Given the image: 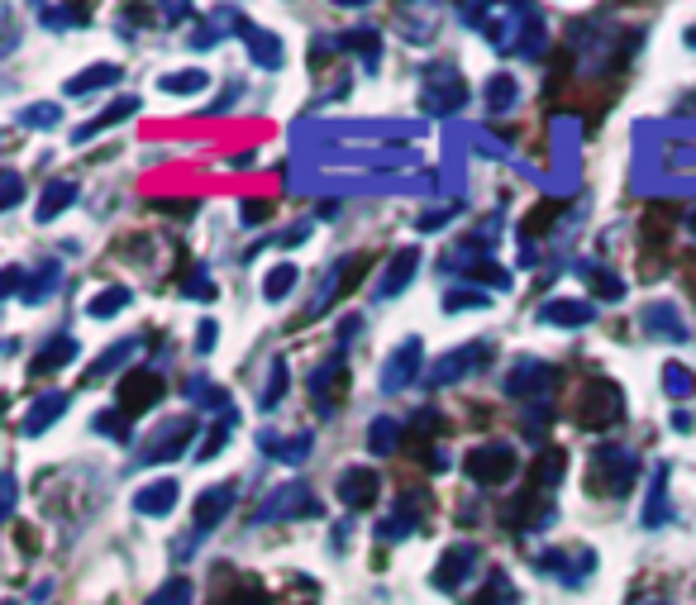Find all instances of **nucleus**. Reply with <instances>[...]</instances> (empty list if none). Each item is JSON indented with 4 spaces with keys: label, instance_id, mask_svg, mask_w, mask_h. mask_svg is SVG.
I'll return each mask as SVG.
<instances>
[{
    "label": "nucleus",
    "instance_id": "nucleus-1",
    "mask_svg": "<svg viewBox=\"0 0 696 605\" xmlns=\"http://www.w3.org/2000/svg\"><path fill=\"white\" fill-rule=\"evenodd\" d=\"M625 410H621V391L611 387L606 377H592V381H582V391H577V424L582 429H606L615 424Z\"/></svg>",
    "mask_w": 696,
    "mask_h": 605
},
{
    "label": "nucleus",
    "instance_id": "nucleus-2",
    "mask_svg": "<svg viewBox=\"0 0 696 605\" xmlns=\"http://www.w3.org/2000/svg\"><path fill=\"white\" fill-rule=\"evenodd\" d=\"M234 501H239V491H234V482H215V486H205L201 496H196V534L192 539H182L177 544V558L186 553V544H201L205 534H215L219 530V520H225L229 511H234Z\"/></svg>",
    "mask_w": 696,
    "mask_h": 605
},
{
    "label": "nucleus",
    "instance_id": "nucleus-3",
    "mask_svg": "<svg viewBox=\"0 0 696 605\" xmlns=\"http://www.w3.org/2000/svg\"><path fill=\"white\" fill-rule=\"evenodd\" d=\"M639 476V458L630 449H601L596 463H592V491H611V496H621V491L635 486Z\"/></svg>",
    "mask_w": 696,
    "mask_h": 605
},
{
    "label": "nucleus",
    "instance_id": "nucleus-4",
    "mask_svg": "<svg viewBox=\"0 0 696 605\" xmlns=\"http://www.w3.org/2000/svg\"><path fill=\"white\" fill-rule=\"evenodd\" d=\"M463 472L478 486H497V482H505V476L515 472V449H511V443H482V449H472L463 458Z\"/></svg>",
    "mask_w": 696,
    "mask_h": 605
},
{
    "label": "nucleus",
    "instance_id": "nucleus-5",
    "mask_svg": "<svg viewBox=\"0 0 696 605\" xmlns=\"http://www.w3.org/2000/svg\"><path fill=\"white\" fill-rule=\"evenodd\" d=\"M287 515H320V501H315L306 486H277L273 496L253 511V524H277Z\"/></svg>",
    "mask_w": 696,
    "mask_h": 605
},
{
    "label": "nucleus",
    "instance_id": "nucleus-6",
    "mask_svg": "<svg viewBox=\"0 0 696 605\" xmlns=\"http://www.w3.org/2000/svg\"><path fill=\"white\" fill-rule=\"evenodd\" d=\"M463 101H468L463 76H458L449 62H430V68H424V105H430V110H453Z\"/></svg>",
    "mask_w": 696,
    "mask_h": 605
},
{
    "label": "nucleus",
    "instance_id": "nucleus-7",
    "mask_svg": "<svg viewBox=\"0 0 696 605\" xmlns=\"http://www.w3.org/2000/svg\"><path fill=\"white\" fill-rule=\"evenodd\" d=\"M115 396H120V416H144V410H153L157 396H163V377L157 372H124Z\"/></svg>",
    "mask_w": 696,
    "mask_h": 605
},
{
    "label": "nucleus",
    "instance_id": "nucleus-8",
    "mask_svg": "<svg viewBox=\"0 0 696 605\" xmlns=\"http://www.w3.org/2000/svg\"><path fill=\"white\" fill-rule=\"evenodd\" d=\"M306 387H310V396H315V406H320V410H335V401L348 391V362H344L339 353L325 358L320 368L306 377Z\"/></svg>",
    "mask_w": 696,
    "mask_h": 605
},
{
    "label": "nucleus",
    "instance_id": "nucleus-9",
    "mask_svg": "<svg viewBox=\"0 0 696 605\" xmlns=\"http://www.w3.org/2000/svg\"><path fill=\"white\" fill-rule=\"evenodd\" d=\"M559 381V372L549 362H534V358H520L511 372H505V396H549V387Z\"/></svg>",
    "mask_w": 696,
    "mask_h": 605
},
{
    "label": "nucleus",
    "instance_id": "nucleus-10",
    "mask_svg": "<svg viewBox=\"0 0 696 605\" xmlns=\"http://www.w3.org/2000/svg\"><path fill=\"white\" fill-rule=\"evenodd\" d=\"M478 558H482V548L478 544H458V548H449L444 553V563L434 567V586L439 592H458L472 572H478Z\"/></svg>",
    "mask_w": 696,
    "mask_h": 605
},
{
    "label": "nucleus",
    "instance_id": "nucleus-11",
    "mask_svg": "<svg viewBox=\"0 0 696 605\" xmlns=\"http://www.w3.org/2000/svg\"><path fill=\"white\" fill-rule=\"evenodd\" d=\"M492 362V343H468V348H458V353H449V358H439L434 362V387H449V381H458V377H468L472 368H487Z\"/></svg>",
    "mask_w": 696,
    "mask_h": 605
},
{
    "label": "nucleus",
    "instance_id": "nucleus-12",
    "mask_svg": "<svg viewBox=\"0 0 696 605\" xmlns=\"http://www.w3.org/2000/svg\"><path fill=\"white\" fill-rule=\"evenodd\" d=\"M196 439V416H182V420H167L163 429H157V439H149L144 458L149 463H163V458H177L186 443Z\"/></svg>",
    "mask_w": 696,
    "mask_h": 605
},
{
    "label": "nucleus",
    "instance_id": "nucleus-13",
    "mask_svg": "<svg viewBox=\"0 0 696 605\" xmlns=\"http://www.w3.org/2000/svg\"><path fill=\"white\" fill-rule=\"evenodd\" d=\"M420 339H406L397 353L387 358V368H382V391L387 396H397V391H406L410 381H416V372H420Z\"/></svg>",
    "mask_w": 696,
    "mask_h": 605
},
{
    "label": "nucleus",
    "instance_id": "nucleus-14",
    "mask_svg": "<svg viewBox=\"0 0 696 605\" xmlns=\"http://www.w3.org/2000/svg\"><path fill=\"white\" fill-rule=\"evenodd\" d=\"M416 273H420V248H401L397 258L387 263V273L377 277V300H397L410 281H416Z\"/></svg>",
    "mask_w": 696,
    "mask_h": 605
},
{
    "label": "nucleus",
    "instance_id": "nucleus-15",
    "mask_svg": "<svg viewBox=\"0 0 696 605\" xmlns=\"http://www.w3.org/2000/svg\"><path fill=\"white\" fill-rule=\"evenodd\" d=\"M382 482H377V472L372 468H348L344 476H339V501L348 505V511H368V505H377V491Z\"/></svg>",
    "mask_w": 696,
    "mask_h": 605
},
{
    "label": "nucleus",
    "instance_id": "nucleus-16",
    "mask_svg": "<svg viewBox=\"0 0 696 605\" xmlns=\"http://www.w3.org/2000/svg\"><path fill=\"white\" fill-rule=\"evenodd\" d=\"M639 325L654 334V339H668V343H683L687 339V325H683V315H677L673 300H654V306H644Z\"/></svg>",
    "mask_w": 696,
    "mask_h": 605
},
{
    "label": "nucleus",
    "instance_id": "nucleus-17",
    "mask_svg": "<svg viewBox=\"0 0 696 605\" xmlns=\"http://www.w3.org/2000/svg\"><path fill=\"white\" fill-rule=\"evenodd\" d=\"M420 530V496H401L397 511H391L382 524H377V539H387V544H397V539L416 534Z\"/></svg>",
    "mask_w": 696,
    "mask_h": 605
},
{
    "label": "nucleus",
    "instance_id": "nucleus-18",
    "mask_svg": "<svg viewBox=\"0 0 696 605\" xmlns=\"http://www.w3.org/2000/svg\"><path fill=\"white\" fill-rule=\"evenodd\" d=\"M258 443H263V453L267 458H277V463H306L310 458V434H291V439H282V434H273V429H263L258 434Z\"/></svg>",
    "mask_w": 696,
    "mask_h": 605
},
{
    "label": "nucleus",
    "instance_id": "nucleus-19",
    "mask_svg": "<svg viewBox=\"0 0 696 605\" xmlns=\"http://www.w3.org/2000/svg\"><path fill=\"white\" fill-rule=\"evenodd\" d=\"M172 505H177V482H172V476H157V482H149L134 496L139 515H172Z\"/></svg>",
    "mask_w": 696,
    "mask_h": 605
},
{
    "label": "nucleus",
    "instance_id": "nucleus-20",
    "mask_svg": "<svg viewBox=\"0 0 696 605\" xmlns=\"http://www.w3.org/2000/svg\"><path fill=\"white\" fill-rule=\"evenodd\" d=\"M186 396H192V410H215L219 420L239 416V410H234V396H229V391H219V387H211L205 377H196L192 387H186Z\"/></svg>",
    "mask_w": 696,
    "mask_h": 605
},
{
    "label": "nucleus",
    "instance_id": "nucleus-21",
    "mask_svg": "<svg viewBox=\"0 0 696 605\" xmlns=\"http://www.w3.org/2000/svg\"><path fill=\"white\" fill-rule=\"evenodd\" d=\"M663 482H668V468H654V486H648V501H644V524H648V530H663V524H668L673 520V505H668V486H663Z\"/></svg>",
    "mask_w": 696,
    "mask_h": 605
},
{
    "label": "nucleus",
    "instance_id": "nucleus-22",
    "mask_svg": "<svg viewBox=\"0 0 696 605\" xmlns=\"http://www.w3.org/2000/svg\"><path fill=\"white\" fill-rule=\"evenodd\" d=\"M563 468H567V453H563V449H544L540 463H534V472H530V486L553 491V486L563 482Z\"/></svg>",
    "mask_w": 696,
    "mask_h": 605
},
{
    "label": "nucleus",
    "instance_id": "nucleus-23",
    "mask_svg": "<svg viewBox=\"0 0 696 605\" xmlns=\"http://www.w3.org/2000/svg\"><path fill=\"white\" fill-rule=\"evenodd\" d=\"M596 306H587V300H549L544 306V320L553 325H592Z\"/></svg>",
    "mask_w": 696,
    "mask_h": 605
},
{
    "label": "nucleus",
    "instance_id": "nucleus-24",
    "mask_svg": "<svg viewBox=\"0 0 696 605\" xmlns=\"http://www.w3.org/2000/svg\"><path fill=\"white\" fill-rule=\"evenodd\" d=\"M62 406H68V391H49L43 401H34V416L24 420V434H43V429L62 416Z\"/></svg>",
    "mask_w": 696,
    "mask_h": 605
},
{
    "label": "nucleus",
    "instance_id": "nucleus-25",
    "mask_svg": "<svg viewBox=\"0 0 696 605\" xmlns=\"http://www.w3.org/2000/svg\"><path fill=\"white\" fill-rule=\"evenodd\" d=\"M468 605H520V596H515V586H511V577H505V572H492V577H487V586L478 596H472Z\"/></svg>",
    "mask_w": 696,
    "mask_h": 605
},
{
    "label": "nucleus",
    "instance_id": "nucleus-26",
    "mask_svg": "<svg viewBox=\"0 0 696 605\" xmlns=\"http://www.w3.org/2000/svg\"><path fill=\"white\" fill-rule=\"evenodd\" d=\"M76 201V182H49V191L39 196V219H58V211H68Z\"/></svg>",
    "mask_w": 696,
    "mask_h": 605
},
{
    "label": "nucleus",
    "instance_id": "nucleus-27",
    "mask_svg": "<svg viewBox=\"0 0 696 605\" xmlns=\"http://www.w3.org/2000/svg\"><path fill=\"white\" fill-rule=\"evenodd\" d=\"M110 82H120V68H110V62H96L91 72L72 76V82H68V95H91V91H101V86H110Z\"/></svg>",
    "mask_w": 696,
    "mask_h": 605
},
{
    "label": "nucleus",
    "instance_id": "nucleus-28",
    "mask_svg": "<svg viewBox=\"0 0 696 605\" xmlns=\"http://www.w3.org/2000/svg\"><path fill=\"white\" fill-rule=\"evenodd\" d=\"M72 358H76V339L58 334V339L34 358V372H53V368H62V362H72Z\"/></svg>",
    "mask_w": 696,
    "mask_h": 605
},
{
    "label": "nucleus",
    "instance_id": "nucleus-29",
    "mask_svg": "<svg viewBox=\"0 0 696 605\" xmlns=\"http://www.w3.org/2000/svg\"><path fill=\"white\" fill-rule=\"evenodd\" d=\"M487 101H492V110H515V101H520L515 76L511 72H497L492 82H487Z\"/></svg>",
    "mask_w": 696,
    "mask_h": 605
},
{
    "label": "nucleus",
    "instance_id": "nucleus-30",
    "mask_svg": "<svg viewBox=\"0 0 696 605\" xmlns=\"http://www.w3.org/2000/svg\"><path fill=\"white\" fill-rule=\"evenodd\" d=\"M397 439H401V424L397 420H372V429H368V453H391L397 449Z\"/></svg>",
    "mask_w": 696,
    "mask_h": 605
},
{
    "label": "nucleus",
    "instance_id": "nucleus-31",
    "mask_svg": "<svg viewBox=\"0 0 696 605\" xmlns=\"http://www.w3.org/2000/svg\"><path fill=\"white\" fill-rule=\"evenodd\" d=\"M663 391H668L673 401H687V396L696 391V377L683 368V362H668V368H663Z\"/></svg>",
    "mask_w": 696,
    "mask_h": 605
},
{
    "label": "nucleus",
    "instance_id": "nucleus-32",
    "mask_svg": "<svg viewBox=\"0 0 696 605\" xmlns=\"http://www.w3.org/2000/svg\"><path fill=\"white\" fill-rule=\"evenodd\" d=\"M58 281H62V267L43 263V273H34V277H29V286H24V300H49Z\"/></svg>",
    "mask_w": 696,
    "mask_h": 605
},
{
    "label": "nucleus",
    "instance_id": "nucleus-33",
    "mask_svg": "<svg viewBox=\"0 0 696 605\" xmlns=\"http://www.w3.org/2000/svg\"><path fill=\"white\" fill-rule=\"evenodd\" d=\"M239 34L248 39V48H253V58H258V62H267V68H277V62H282V43L277 39H267V34H258V29H239Z\"/></svg>",
    "mask_w": 696,
    "mask_h": 605
},
{
    "label": "nucleus",
    "instance_id": "nucleus-34",
    "mask_svg": "<svg viewBox=\"0 0 696 605\" xmlns=\"http://www.w3.org/2000/svg\"><path fill=\"white\" fill-rule=\"evenodd\" d=\"M149 605H192V582H186V577L163 582V586H157V592L149 596Z\"/></svg>",
    "mask_w": 696,
    "mask_h": 605
},
{
    "label": "nucleus",
    "instance_id": "nucleus-35",
    "mask_svg": "<svg viewBox=\"0 0 696 605\" xmlns=\"http://www.w3.org/2000/svg\"><path fill=\"white\" fill-rule=\"evenodd\" d=\"M134 110H139V101H134V95H124V101H115V110H105V115H101V120H91V124H86V130H82V134H76V139H91V134H101V130H105V124H120V120H130V115H134Z\"/></svg>",
    "mask_w": 696,
    "mask_h": 605
},
{
    "label": "nucleus",
    "instance_id": "nucleus-36",
    "mask_svg": "<svg viewBox=\"0 0 696 605\" xmlns=\"http://www.w3.org/2000/svg\"><path fill=\"white\" fill-rule=\"evenodd\" d=\"M296 267L291 263H282V267H273V273H267V281H263V296L267 300H282V296H287L291 291V286H296Z\"/></svg>",
    "mask_w": 696,
    "mask_h": 605
},
{
    "label": "nucleus",
    "instance_id": "nucleus-37",
    "mask_svg": "<svg viewBox=\"0 0 696 605\" xmlns=\"http://www.w3.org/2000/svg\"><path fill=\"white\" fill-rule=\"evenodd\" d=\"M124 306H130V291H120V286H110V291H101V300H91V315H96V320H110V315H120Z\"/></svg>",
    "mask_w": 696,
    "mask_h": 605
},
{
    "label": "nucleus",
    "instance_id": "nucleus-38",
    "mask_svg": "<svg viewBox=\"0 0 696 605\" xmlns=\"http://www.w3.org/2000/svg\"><path fill=\"white\" fill-rule=\"evenodd\" d=\"M234 424H239V416H229V420H219V424L211 429V434H205V443H201V449H196V458H215L219 449H225V439L234 434Z\"/></svg>",
    "mask_w": 696,
    "mask_h": 605
},
{
    "label": "nucleus",
    "instance_id": "nucleus-39",
    "mask_svg": "<svg viewBox=\"0 0 696 605\" xmlns=\"http://www.w3.org/2000/svg\"><path fill=\"white\" fill-rule=\"evenodd\" d=\"M205 86V72L201 68H192V72H177V76H163V91H177V95H186V91H201Z\"/></svg>",
    "mask_w": 696,
    "mask_h": 605
},
{
    "label": "nucleus",
    "instance_id": "nucleus-40",
    "mask_svg": "<svg viewBox=\"0 0 696 605\" xmlns=\"http://www.w3.org/2000/svg\"><path fill=\"white\" fill-rule=\"evenodd\" d=\"M282 391H287V368L277 362V368H273V381L263 387V410H273V406L282 401Z\"/></svg>",
    "mask_w": 696,
    "mask_h": 605
},
{
    "label": "nucleus",
    "instance_id": "nucleus-41",
    "mask_svg": "<svg viewBox=\"0 0 696 605\" xmlns=\"http://www.w3.org/2000/svg\"><path fill=\"white\" fill-rule=\"evenodd\" d=\"M134 348H139V339H130V343H120V348H110V353H105V358L96 362V377H105L110 368H120V362H124V358H130V353H134Z\"/></svg>",
    "mask_w": 696,
    "mask_h": 605
},
{
    "label": "nucleus",
    "instance_id": "nucleus-42",
    "mask_svg": "<svg viewBox=\"0 0 696 605\" xmlns=\"http://www.w3.org/2000/svg\"><path fill=\"white\" fill-rule=\"evenodd\" d=\"M24 124H34V130H53V124H58V105H43V110H24Z\"/></svg>",
    "mask_w": 696,
    "mask_h": 605
},
{
    "label": "nucleus",
    "instance_id": "nucleus-43",
    "mask_svg": "<svg viewBox=\"0 0 696 605\" xmlns=\"http://www.w3.org/2000/svg\"><path fill=\"white\" fill-rule=\"evenodd\" d=\"M472 306H487V296H478V291H463V296H458V291H453V296L444 300V310H472Z\"/></svg>",
    "mask_w": 696,
    "mask_h": 605
},
{
    "label": "nucleus",
    "instance_id": "nucleus-44",
    "mask_svg": "<svg viewBox=\"0 0 696 605\" xmlns=\"http://www.w3.org/2000/svg\"><path fill=\"white\" fill-rule=\"evenodd\" d=\"M39 20H43V24H72V20H76V10H62V6H43V10H39Z\"/></svg>",
    "mask_w": 696,
    "mask_h": 605
},
{
    "label": "nucleus",
    "instance_id": "nucleus-45",
    "mask_svg": "<svg viewBox=\"0 0 696 605\" xmlns=\"http://www.w3.org/2000/svg\"><path fill=\"white\" fill-rule=\"evenodd\" d=\"M229 605H267V596H263V586H258V582H244V592L234 596Z\"/></svg>",
    "mask_w": 696,
    "mask_h": 605
},
{
    "label": "nucleus",
    "instance_id": "nucleus-46",
    "mask_svg": "<svg viewBox=\"0 0 696 605\" xmlns=\"http://www.w3.org/2000/svg\"><path fill=\"white\" fill-rule=\"evenodd\" d=\"M196 343H201V353H211V348H215V325H211V320L201 325V339H196Z\"/></svg>",
    "mask_w": 696,
    "mask_h": 605
},
{
    "label": "nucleus",
    "instance_id": "nucleus-47",
    "mask_svg": "<svg viewBox=\"0 0 696 605\" xmlns=\"http://www.w3.org/2000/svg\"><path fill=\"white\" fill-rule=\"evenodd\" d=\"M687 229H696V215H692V219H687Z\"/></svg>",
    "mask_w": 696,
    "mask_h": 605
},
{
    "label": "nucleus",
    "instance_id": "nucleus-48",
    "mask_svg": "<svg viewBox=\"0 0 696 605\" xmlns=\"http://www.w3.org/2000/svg\"><path fill=\"white\" fill-rule=\"evenodd\" d=\"M692 291H696V281H692Z\"/></svg>",
    "mask_w": 696,
    "mask_h": 605
}]
</instances>
